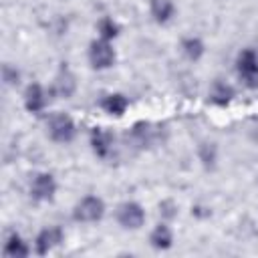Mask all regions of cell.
Segmentation results:
<instances>
[{"label": "cell", "mask_w": 258, "mask_h": 258, "mask_svg": "<svg viewBox=\"0 0 258 258\" xmlns=\"http://www.w3.org/2000/svg\"><path fill=\"white\" fill-rule=\"evenodd\" d=\"M105 214V202L97 196H85L77 206L73 208V218L83 224H93L99 222Z\"/></svg>", "instance_id": "3"}, {"label": "cell", "mask_w": 258, "mask_h": 258, "mask_svg": "<svg viewBox=\"0 0 258 258\" xmlns=\"http://www.w3.org/2000/svg\"><path fill=\"white\" fill-rule=\"evenodd\" d=\"M198 155H200V159H202V163H204L206 167H212V165L216 163V145H212V143H202V145L198 147Z\"/></svg>", "instance_id": "19"}, {"label": "cell", "mask_w": 258, "mask_h": 258, "mask_svg": "<svg viewBox=\"0 0 258 258\" xmlns=\"http://www.w3.org/2000/svg\"><path fill=\"white\" fill-rule=\"evenodd\" d=\"M48 135L52 141L56 143H71L77 135V127H75V121L67 115V113H52L48 123Z\"/></svg>", "instance_id": "2"}, {"label": "cell", "mask_w": 258, "mask_h": 258, "mask_svg": "<svg viewBox=\"0 0 258 258\" xmlns=\"http://www.w3.org/2000/svg\"><path fill=\"white\" fill-rule=\"evenodd\" d=\"M89 62L97 71H103V69L113 67V62H115V50L109 44V40L99 38V40H93L89 44Z\"/></svg>", "instance_id": "4"}, {"label": "cell", "mask_w": 258, "mask_h": 258, "mask_svg": "<svg viewBox=\"0 0 258 258\" xmlns=\"http://www.w3.org/2000/svg\"><path fill=\"white\" fill-rule=\"evenodd\" d=\"M117 222L127 230H137L145 222V210L137 202H123L117 208Z\"/></svg>", "instance_id": "5"}, {"label": "cell", "mask_w": 258, "mask_h": 258, "mask_svg": "<svg viewBox=\"0 0 258 258\" xmlns=\"http://www.w3.org/2000/svg\"><path fill=\"white\" fill-rule=\"evenodd\" d=\"M181 50H183L185 58H189V60H200L202 54H204V50H206V46H204V42H202L198 36H187V38L181 40Z\"/></svg>", "instance_id": "17"}, {"label": "cell", "mask_w": 258, "mask_h": 258, "mask_svg": "<svg viewBox=\"0 0 258 258\" xmlns=\"http://www.w3.org/2000/svg\"><path fill=\"white\" fill-rule=\"evenodd\" d=\"M24 107L28 113H40L46 107V93L42 89V85L38 83H30L24 91Z\"/></svg>", "instance_id": "9"}, {"label": "cell", "mask_w": 258, "mask_h": 258, "mask_svg": "<svg viewBox=\"0 0 258 258\" xmlns=\"http://www.w3.org/2000/svg\"><path fill=\"white\" fill-rule=\"evenodd\" d=\"M236 71L240 81L248 89H258V54L254 48H244L236 58Z\"/></svg>", "instance_id": "1"}, {"label": "cell", "mask_w": 258, "mask_h": 258, "mask_svg": "<svg viewBox=\"0 0 258 258\" xmlns=\"http://www.w3.org/2000/svg\"><path fill=\"white\" fill-rule=\"evenodd\" d=\"M4 254L6 256H12V258H24L30 254L26 242L20 238L18 232H10L6 236V242H4Z\"/></svg>", "instance_id": "15"}, {"label": "cell", "mask_w": 258, "mask_h": 258, "mask_svg": "<svg viewBox=\"0 0 258 258\" xmlns=\"http://www.w3.org/2000/svg\"><path fill=\"white\" fill-rule=\"evenodd\" d=\"M97 32H99L101 38H105V40H113V38L119 34V26H117V22H115L113 18L103 16V18L97 22Z\"/></svg>", "instance_id": "18"}, {"label": "cell", "mask_w": 258, "mask_h": 258, "mask_svg": "<svg viewBox=\"0 0 258 258\" xmlns=\"http://www.w3.org/2000/svg\"><path fill=\"white\" fill-rule=\"evenodd\" d=\"M54 91H56L58 97H64V99L73 97L75 91H77V77L73 75V71H71L67 64H62V67L58 69V73H56Z\"/></svg>", "instance_id": "8"}, {"label": "cell", "mask_w": 258, "mask_h": 258, "mask_svg": "<svg viewBox=\"0 0 258 258\" xmlns=\"http://www.w3.org/2000/svg\"><path fill=\"white\" fill-rule=\"evenodd\" d=\"M210 101L214 103V105H218V107H226L232 99H234V89H232V85H228L226 81H214L212 83V87H210Z\"/></svg>", "instance_id": "11"}, {"label": "cell", "mask_w": 258, "mask_h": 258, "mask_svg": "<svg viewBox=\"0 0 258 258\" xmlns=\"http://www.w3.org/2000/svg\"><path fill=\"white\" fill-rule=\"evenodd\" d=\"M91 147L99 157H107L113 149V133L103 127H95L91 131Z\"/></svg>", "instance_id": "10"}, {"label": "cell", "mask_w": 258, "mask_h": 258, "mask_svg": "<svg viewBox=\"0 0 258 258\" xmlns=\"http://www.w3.org/2000/svg\"><path fill=\"white\" fill-rule=\"evenodd\" d=\"M2 79H4V83H6L8 87H16V85L20 83V73H18L16 67L4 64V69H2Z\"/></svg>", "instance_id": "20"}, {"label": "cell", "mask_w": 258, "mask_h": 258, "mask_svg": "<svg viewBox=\"0 0 258 258\" xmlns=\"http://www.w3.org/2000/svg\"><path fill=\"white\" fill-rule=\"evenodd\" d=\"M149 242H151V246L157 248V250H167V248H171V244H173V232H171V228H169L167 224H157V226L151 230V234H149Z\"/></svg>", "instance_id": "13"}, {"label": "cell", "mask_w": 258, "mask_h": 258, "mask_svg": "<svg viewBox=\"0 0 258 258\" xmlns=\"http://www.w3.org/2000/svg\"><path fill=\"white\" fill-rule=\"evenodd\" d=\"M54 191H56V181L50 173L46 171H40V173H34L32 179H30V196L38 202H48L54 198Z\"/></svg>", "instance_id": "6"}, {"label": "cell", "mask_w": 258, "mask_h": 258, "mask_svg": "<svg viewBox=\"0 0 258 258\" xmlns=\"http://www.w3.org/2000/svg\"><path fill=\"white\" fill-rule=\"evenodd\" d=\"M131 137L139 147H149L157 141V129L151 123H137L131 129Z\"/></svg>", "instance_id": "12"}, {"label": "cell", "mask_w": 258, "mask_h": 258, "mask_svg": "<svg viewBox=\"0 0 258 258\" xmlns=\"http://www.w3.org/2000/svg\"><path fill=\"white\" fill-rule=\"evenodd\" d=\"M101 107L105 109V113L121 117V115L127 111L129 101H127V97H125V95H121V93H113V95H107V97L101 101Z\"/></svg>", "instance_id": "16"}, {"label": "cell", "mask_w": 258, "mask_h": 258, "mask_svg": "<svg viewBox=\"0 0 258 258\" xmlns=\"http://www.w3.org/2000/svg\"><path fill=\"white\" fill-rule=\"evenodd\" d=\"M149 12H151L155 22L165 24L171 20V16L175 12L173 0H149Z\"/></svg>", "instance_id": "14"}, {"label": "cell", "mask_w": 258, "mask_h": 258, "mask_svg": "<svg viewBox=\"0 0 258 258\" xmlns=\"http://www.w3.org/2000/svg\"><path fill=\"white\" fill-rule=\"evenodd\" d=\"M60 242H62V230L58 226H48L38 232V236L34 240V250H36V254L44 256L50 250H54Z\"/></svg>", "instance_id": "7"}, {"label": "cell", "mask_w": 258, "mask_h": 258, "mask_svg": "<svg viewBox=\"0 0 258 258\" xmlns=\"http://www.w3.org/2000/svg\"><path fill=\"white\" fill-rule=\"evenodd\" d=\"M161 206H165V208H167V202H165V204H161ZM163 214H165L167 218H173V216H175V212H171V210H163Z\"/></svg>", "instance_id": "21"}]
</instances>
